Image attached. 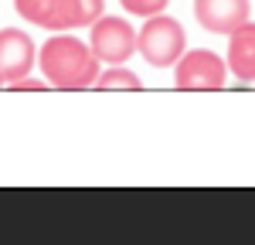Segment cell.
I'll return each mask as SVG.
<instances>
[{
    "label": "cell",
    "mask_w": 255,
    "mask_h": 245,
    "mask_svg": "<svg viewBox=\"0 0 255 245\" xmlns=\"http://www.w3.org/2000/svg\"><path fill=\"white\" fill-rule=\"evenodd\" d=\"M38 65L48 85H55V89H89V85H96L102 61L92 55V48L85 41L55 31V38L41 44Z\"/></svg>",
    "instance_id": "cell-1"
},
{
    "label": "cell",
    "mask_w": 255,
    "mask_h": 245,
    "mask_svg": "<svg viewBox=\"0 0 255 245\" xmlns=\"http://www.w3.org/2000/svg\"><path fill=\"white\" fill-rule=\"evenodd\" d=\"M136 51L153 68H170V65H177V58L187 51L184 24L177 17H167V14L146 17V24L136 31Z\"/></svg>",
    "instance_id": "cell-2"
},
{
    "label": "cell",
    "mask_w": 255,
    "mask_h": 245,
    "mask_svg": "<svg viewBox=\"0 0 255 245\" xmlns=\"http://www.w3.org/2000/svg\"><path fill=\"white\" fill-rule=\"evenodd\" d=\"M89 48L102 65H126L136 51V31L129 27V20L123 17H102L92 24V34H89Z\"/></svg>",
    "instance_id": "cell-3"
},
{
    "label": "cell",
    "mask_w": 255,
    "mask_h": 245,
    "mask_svg": "<svg viewBox=\"0 0 255 245\" xmlns=\"http://www.w3.org/2000/svg\"><path fill=\"white\" fill-rule=\"evenodd\" d=\"M228 79V65L221 55L208 51V48H194L184 51L174 65V82L177 89H221Z\"/></svg>",
    "instance_id": "cell-4"
},
{
    "label": "cell",
    "mask_w": 255,
    "mask_h": 245,
    "mask_svg": "<svg viewBox=\"0 0 255 245\" xmlns=\"http://www.w3.org/2000/svg\"><path fill=\"white\" fill-rule=\"evenodd\" d=\"M34 58H38V48L27 38V31H20V27L0 31V79H3V85L27 75L34 68Z\"/></svg>",
    "instance_id": "cell-5"
},
{
    "label": "cell",
    "mask_w": 255,
    "mask_h": 245,
    "mask_svg": "<svg viewBox=\"0 0 255 245\" xmlns=\"http://www.w3.org/2000/svg\"><path fill=\"white\" fill-rule=\"evenodd\" d=\"M252 14L249 0H194V17L211 34H232Z\"/></svg>",
    "instance_id": "cell-6"
},
{
    "label": "cell",
    "mask_w": 255,
    "mask_h": 245,
    "mask_svg": "<svg viewBox=\"0 0 255 245\" xmlns=\"http://www.w3.org/2000/svg\"><path fill=\"white\" fill-rule=\"evenodd\" d=\"M106 10V0H51L44 31H79L92 27Z\"/></svg>",
    "instance_id": "cell-7"
},
{
    "label": "cell",
    "mask_w": 255,
    "mask_h": 245,
    "mask_svg": "<svg viewBox=\"0 0 255 245\" xmlns=\"http://www.w3.org/2000/svg\"><path fill=\"white\" fill-rule=\"evenodd\" d=\"M228 72L235 75L242 85L255 82V20H245L228 34Z\"/></svg>",
    "instance_id": "cell-8"
},
{
    "label": "cell",
    "mask_w": 255,
    "mask_h": 245,
    "mask_svg": "<svg viewBox=\"0 0 255 245\" xmlns=\"http://www.w3.org/2000/svg\"><path fill=\"white\" fill-rule=\"evenodd\" d=\"M96 85L99 89H139V75L123 65H109L106 72H99Z\"/></svg>",
    "instance_id": "cell-9"
},
{
    "label": "cell",
    "mask_w": 255,
    "mask_h": 245,
    "mask_svg": "<svg viewBox=\"0 0 255 245\" xmlns=\"http://www.w3.org/2000/svg\"><path fill=\"white\" fill-rule=\"evenodd\" d=\"M14 7H17V14L27 24H34V27H44V20H48V10H51V0H14Z\"/></svg>",
    "instance_id": "cell-10"
},
{
    "label": "cell",
    "mask_w": 255,
    "mask_h": 245,
    "mask_svg": "<svg viewBox=\"0 0 255 245\" xmlns=\"http://www.w3.org/2000/svg\"><path fill=\"white\" fill-rule=\"evenodd\" d=\"M119 3H123V10H129L136 17H153L160 10H167L170 0H119Z\"/></svg>",
    "instance_id": "cell-11"
},
{
    "label": "cell",
    "mask_w": 255,
    "mask_h": 245,
    "mask_svg": "<svg viewBox=\"0 0 255 245\" xmlns=\"http://www.w3.org/2000/svg\"><path fill=\"white\" fill-rule=\"evenodd\" d=\"M10 89H48V79H44V75H41V79H31V72H27V75H20V79H14L10 82Z\"/></svg>",
    "instance_id": "cell-12"
},
{
    "label": "cell",
    "mask_w": 255,
    "mask_h": 245,
    "mask_svg": "<svg viewBox=\"0 0 255 245\" xmlns=\"http://www.w3.org/2000/svg\"><path fill=\"white\" fill-rule=\"evenodd\" d=\"M0 85H3V79H0Z\"/></svg>",
    "instance_id": "cell-13"
}]
</instances>
